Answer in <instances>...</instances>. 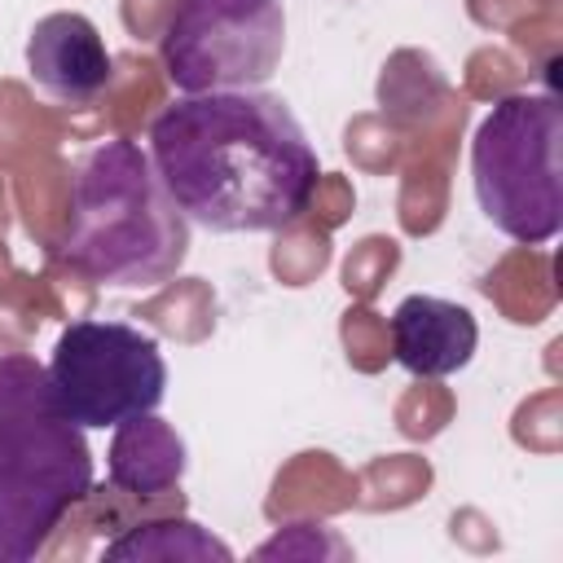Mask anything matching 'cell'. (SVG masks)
<instances>
[{
	"mask_svg": "<svg viewBox=\"0 0 563 563\" xmlns=\"http://www.w3.org/2000/svg\"><path fill=\"white\" fill-rule=\"evenodd\" d=\"M150 158L207 233L290 229L317 194V150L295 110L264 88L194 92L150 123Z\"/></svg>",
	"mask_w": 563,
	"mask_h": 563,
	"instance_id": "1",
	"label": "cell"
},
{
	"mask_svg": "<svg viewBox=\"0 0 563 563\" xmlns=\"http://www.w3.org/2000/svg\"><path fill=\"white\" fill-rule=\"evenodd\" d=\"M57 264L101 286H158L189 255V220L172 202L150 150L128 136L92 145L70 176Z\"/></svg>",
	"mask_w": 563,
	"mask_h": 563,
	"instance_id": "2",
	"label": "cell"
},
{
	"mask_svg": "<svg viewBox=\"0 0 563 563\" xmlns=\"http://www.w3.org/2000/svg\"><path fill=\"white\" fill-rule=\"evenodd\" d=\"M92 493V449L62 409L48 369L26 352L0 356V563L35 559Z\"/></svg>",
	"mask_w": 563,
	"mask_h": 563,
	"instance_id": "3",
	"label": "cell"
},
{
	"mask_svg": "<svg viewBox=\"0 0 563 563\" xmlns=\"http://www.w3.org/2000/svg\"><path fill=\"white\" fill-rule=\"evenodd\" d=\"M563 106L554 92H506L471 136V185L484 220L537 246L563 229Z\"/></svg>",
	"mask_w": 563,
	"mask_h": 563,
	"instance_id": "4",
	"label": "cell"
},
{
	"mask_svg": "<svg viewBox=\"0 0 563 563\" xmlns=\"http://www.w3.org/2000/svg\"><path fill=\"white\" fill-rule=\"evenodd\" d=\"M48 383L84 431L145 418L167 396V361L154 334L128 321H70L48 356Z\"/></svg>",
	"mask_w": 563,
	"mask_h": 563,
	"instance_id": "5",
	"label": "cell"
},
{
	"mask_svg": "<svg viewBox=\"0 0 563 563\" xmlns=\"http://www.w3.org/2000/svg\"><path fill=\"white\" fill-rule=\"evenodd\" d=\"M286 53L282 0H176L158 62L180 97L264 88Z\"/></svg>",
	"mask_w": 563,
	"mask_h": 563,
	"instance_id": "6",
	"label": "cell"
},
{
	"mask_svg": "<svg viewBox=\"0 0 563 563\" xmlns=\"http://www.w3.org/2000/svg\"><path fill=\"white\" fill-rule=\"evenodd\" d=\"M26 75L66 106H88L114 79V57L84 13H44L26 35Z\"/></svg>",
	"mask_w": 563,
	"mask_h": 563,
	"instance_id": "7",
	"label": "cell"
},
{
	"mask_svg": "<svg viewBox=\"0 0 563 563\" xmlns=\"http://www.w3.org/2000/svg\"><path fill=\"white\" fill-rule=\"evenodd\" d=\"M391 356L418 378H449L471 365L479 325L471 308L440 295H405L391 312Z\"/></svg>",
	"mask_w": 563,
	"mask_h": 563,
	"instance_id": "8",
	"label": "cell"
},
{
	"mask_svg": "<svg viewBox=\"0 0 563 563\" xmlns=\"http://www.w3.org/2000/svg\"><path fill=\"white\" fill-rule=\"evenodd\" d=\"M185 475V444L180 435L145 413L132 422H119L110 444V479L128 493H163Z\"/></svg>",
	"mask_w": 563,
	"mask_h": 563,
	"instance_id": "9",
	"label": "cell"
},
{
	"mask_svg": "<svg viewBox=\"0 0 563 563\" xmlns=\"http://www.w3.org/2000/svg\"><path fill=\"white\" fill-rule=\"evenodd\" d=\"M101 554L106 559H128V563H141V559H224L229 563L233 559V550L194 519H158V523L128 528Z\"/></svg>",
	"mask_w": 563,
	"mask_h": 563,
	"instance_id": "10",
	"label": "cell"
}]
</instances>
